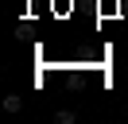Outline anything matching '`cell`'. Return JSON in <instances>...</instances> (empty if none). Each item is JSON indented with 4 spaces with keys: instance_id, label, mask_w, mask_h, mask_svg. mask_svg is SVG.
<instances>
[{
    "instance_id": "1",
    "label": "cell",
    "mask_w": 128,
    "mask_h": 124,
    "mask_svg": "<svg viewBox=\"0 0 128 124\" xmlns=\"http://www.w3.org/2000/svg\"><path fill=\"white\" fill-rule=\"evenodd\" d=\"M4 108H8V112H20V108H24V97H20V93H8V97H4Z\"/></svg>"
},
{
    "instance_id": "2",
    "label": "cell",
    "mask_w": 128,
    "mask_h": 124,
    "mask_svg": "<svg viewBox=\"0 0 128 124\" xmlns=\"http://www.w3.org/2000/svg\"><path fill=\"white\" fill-rule=\"evenodd\" d=\"M54 120H58V124H74V120H78V112H74V108H58Z\"/></svg>"
}]
</instances>
